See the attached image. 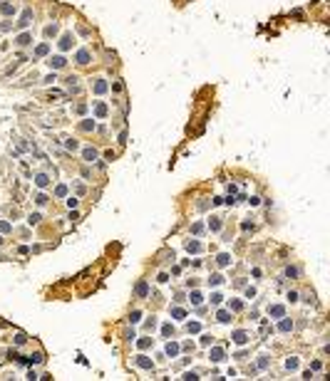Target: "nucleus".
Here are the masks:
<instances>
[{"instance_id": "obj_4", "label": "nucleus", "mask_w": 330, "mask_h": 381, "mask_svg": "<svg viewBox=\"0 0 330 381\" xmlns=\"http://www.w3.org/2000/svg\"><path fill=\"white\" fill-rule=\"evenodd\" d=\"M236 341H238V344H243V341H246V334H243V332H236Z\"/></svg>"}, {"instance_id": "obj_3", "label": "nucleus", "mask_w": 330, "mask_h": 381, "mask_svg": "<svg viewBox=\"0 0 330 381\" xmlns=\"http://www.w3.org/2000/svg\"><path fill=\"white\" fill-rule=\"evenodd\" d=\"M50 65H52V67H62L65 60H62V57H55V60H50Z\"/></svg>"}, {"instance_id": "obj_2", "label": "nucleus", "mask_w": 330, "mask_h": 381, "mask_svg": "<svg viewBox=\"0 0 330 381\" xmlns=\"http://www.w3.org/2000/svg\"><path fill=\"white\" fill-rule=\"evenodd\" d=\"M84 159H87V161H95V159H97V154H95L92 149H87V151H84Z\"/></svg>"}, {"instance_id": "obj_1", "label": "nucleus", "mask_w": 330, "mask_h": 381, "mask_svg": "<svg viewBox=\"0 0 330 381\" xmlns=\"http://www.w3.org/2000/svg\"><path fill=\"white\" fill-rule=\"evenodd\" d=\"M77 62H80V65H87V62H89V52H84V50H82V52L77 54Z\"/></svg>"}]
</instances>
